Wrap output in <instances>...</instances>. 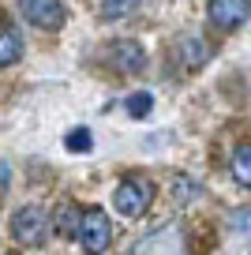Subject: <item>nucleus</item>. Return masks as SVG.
Listing matches in <instances>:
<instances>
[{
    "label": "nucleus",
    "instance_id": "obj_10",
    "mask_svg": "<svg viewBox=\"0 0 251 255\" xmlns=\"http://www.w3.org/2000/svg\"><path fill=\"white\" fill-rule=\"evenodd\" d=\"M233 176L251 188V143H240L233 150Z\"/></svg>",
    "mask_w": 251,
    "mask_h": 255
},
{
    "label": "nucleus",
    "instance_id": "obj_1",
    "mask_svg": "<svg viewBox=\"0 0 251 255\" xmlns=\"http://www.w3.org/2000/svg\"><path fill=\"white\" fill-rule=\"evenodd\" d=\"M127 255H188V229L180 222H165L142 240H135Z\"/></svg>",
    "mask_w": 251,
    "mask_h": 255
},
{
    "label": "nucleus",
    "instance_id": "obj_4",
    "mask_svg": "<svg viewBox=\"0 0 251 255\" xmlns=\"http://www.w3.org/2000/svg\"><path fill=\"white\" fill-rule=\"evenodd\" d=\"M109 240H113V222L105 218V210H98V207L83 210V229H79L83 252L87 255H102L105 248H109Z\"/></svg>",
    "mask_w": 251,
    "mask_h": 255
},
{
    "label": "nucleus",
    "instance_id": "obj_5",
    "mask_svg": "<svg viewBox=\"0 0 251 255\" xmlns=\"http://www.w3.org/2000/svg\"><path fill=\"white\" fill-rule=\"evenodd\" d=\"M102 56H105V64H109V68H117L120 75H135V72H142V64H146L142 45H139V41H131V38L109 41Z\"/></svg>",
    "mask_w": 251,
    "mask_h": 255
},
{
    "label": "nucleus",
    "instance_id": "obj_14",
    "mask_svg": "<svg viewBox=\"0 0 251 255\" xmlns=\"http://www.w3.org/2000/svg\"><path fill=\"white\" fill-rule=\"evenodd\" d=\"M127 113H131V117H150V109H154V98L146 94V90H135L131 98H127Z\"/></svg>",
    "mask_w": 251,
    "mask_h": 255
},
{
    "label": "nucleus",
    "instance_id": "obj_11",
    "mask_svg": "<svg viewBox=\"0 0 251 255\" xmlns=\"http://www.w3.org/2000/svg\"><path fill=\"white\" fill-rule=\"evenodd\" d=\"M56 225H60L64 237H75V233L83 229V214H79L71 203H64V207H60V218H56Z\"/></svg>",
    "mask_w": 251,
    "mask_h": 255
},
{
    "label": "nucleus",
    "instance_id": "obj_3",
    "mask_svg": "<svg viewBox=\"0 0 251 255\" xmlns=\"http://www.w3.org/2000/svg\"><path fill=\"white\" fill-rule=\"evenodd\" d=\"M150 199H154V184H150L146 176H127L117 188V195H113V207L124 218H139L142 210L150 207Z\"/></svg>",
    "mask_w": 251,
    "mask_h": 255
},
{
    "label": "nucleus",
    "instance_id": "obj_16",
    "mask_svg": "<svg viewBox=\"0 0 251 255\" xmlns=\"http://www.w3.org/2000/svg\"><path fill=\"white\" fill-rule=\"evenodd\" d=\"M8 255H11V252H8Z\"/></svg>",
    "mask_w": 251,
    "mask_h": 255
},
{
    "label": "nucleus",
    "instance_id": "obj_13",
    "mask_svg": "<svg viewBox=\"0 0 251 255\" xmlns=\"http://www.w3.org/2000/svg\"><path fill=\"white\" fill-rule=\"evenodd\" d=\"M68 150L71 154H90V150H94V135H90V128H75V131H68Z\"/></svg>",
    "mask_w": 251,
    "mask_h": 255
},
{
    "label": "nucleus",
    "instance_id": "obj_7",
    "mask_svg": "<svg viewBox=\"0 0 251 255\" xmlns=\"http://www.w3.org/2000/svg\"><path fill=\"white\" fill-rule=\"evenodd\" d=\"M251 15V0H210V19L221 30H236Z\"/></svg>",
    "mask_w": 251,
    "mask_h": 255
},
{
    "label": "nucleus",
    "instance_id": "obj_8",
    "mask_svg": "<svg viewBox=\"0 0 251 255\" xmlns=\"http://www.w3.org/2000/svg\"><path fill=\"white\" fill-rule=\"evenodd\" d=\"M206 41L199 38V34H184L180 38V60H184V68H203L206 64Z\"/></svg>",
    "mask_w": 251,
    "mask_h": 255
},
{
    "label": "nucleus",
    "instance_id": "obj_9",
    "mask_svg": "<svg viewBox=\"0 0 251 255\" xmlns=\"http://www.w3.org/2000/svg\"><path fill=\"white\" fill-rule=\"evenodd\" d=\"M19 53H23V38H19L15 23H4V30H0V64L11 68L19 60Z\"/></svg>",
    "mask_w": 251,
    "mask_h": 255
},
{
    "label": "nucleus",
    "instance_id": "obj_12",
    "mask_svg": "<svg viewBox=\"0 0 251 255\" xmlns=\"http://www.w3.org/2000/svg\"><path fill=\"white\" fill-rule=\"evenodd\" d=\"M139 4L142 0H102V15L105 19H124V15H131Z\"/></svg>",
    "mask_w": 251,
    "mask_h": 255
},
{
    "label": "nucleus",
    "instance_id": "obj_2",
    "mask_svg": "<svg viewBox=\"0 0 251 255\" xmlns=\"http://www.w3.org/2000/svg\"><path fill=\"white\" fill-rule=\"evenodd\" d=\"M49 233H53V218H49V210L38 207V203L15 210V218H11V237L23 240V244H41Z\"/></svg>",
    "mask_w": 251,
    "mask_h": 255
},
{
    "label": "nucleus",
    "instance_id": "obj_6",
    "mask_svg": "<svg viewBox=\"0 0 251 255\" xmlns=\"http://www.w3.org/2000/svg\"><path fill=\"white\" fill-rule=\"evenodd\" d=\"M19 11H23L26 23L41 26V30L64 26V4L60 0H19Z\"/></svg>",
    "mask_w": 251,
    "mask_h": 255
},
{
    "label": "nucleus",
    "instance_id": "obj_15",
    "mask_svg": "<svg viewBox=\"0 0 251 255\" xmlns=\"http://www.w3.org/2000/svg\"><path fill=\"white\" fill-rule=\"evenodd\" d=\"M233 225H236L240 233H248V229H251V210H240V214L233 218Z\"/></svg>",
    "mask_w": 251,
    "mask_h": 255
}]
</instances>
